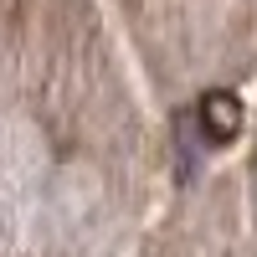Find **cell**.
I'll use <instances>...</instances> for the list:
<instances>
[{
	"label": "cell",
	"instance_id": "6da1fadb",
	"mask_svg": "<svg viewBox=\"0 0 257 257\" xmlns=\"http://www.w3.org/2000/svg\"><path fill=\"white\" fill-rule=\"evenodd\" d=\"M196 123H201V139L206 144H231L242 134V98L231 88H211L196 103Z\"/></svg>",
	"mask_w": 257,
	"mask_h": 257
}]
</instances>
